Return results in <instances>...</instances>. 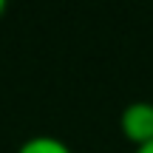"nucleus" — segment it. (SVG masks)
Instances as JSON below:
<instances>
[{"instance_id":"3","label":"nucleus","mask_w":153,"mask_h":153,"mask_svg":"<svg viewBox=\"0 0 153 153\" xmlns=\"http://www.w3.org/2000/svg\"><path fill=\"white\" fill-rule=\"evenodd\" d=\"M133 153H153V139H150V142H145V145H136Z\"/></svg>"},{"instance_id":"4","label":"nucleus","mask_w":153,"mask_h":153,"mask_svg":"<svg viewBox=\"0 0 153 153\" xmlns=\"http://www.w3.org/2000/svg\"><path fill=\"white\" fill-rule=\"evenodd\" d=\"M3 11H6V0H0V14H3Z\"/></svg>"},{"instance_id":"1","label":"nucleus","mask_w":153,"mask_h":153,"mask_svg":"<svg viewBox=\"0 0 153 153\" xmlns=\"http://www.w3.org/2000/svg\"><path fill=\"white\" fill-rule=\"evenodd\" d=\"M119 128L133 142V148L150 142L153 139V102L150 99H133V102H128L119 114Z\"/></svg>"},{"instance_id":"2","label":"nucleus","mask_w":153,"mask_h":153,"mask_svg":"<svg viewBox=\"0 0 153 153\" xmlns=\"http://www.w3.org/2000/svg\"><path fill=\"white\" fill-rule=\"evenodd\" d=\"M17 153H74V148L54 133H34L17 148Z\"/></svg>"}]
</instances>
